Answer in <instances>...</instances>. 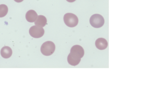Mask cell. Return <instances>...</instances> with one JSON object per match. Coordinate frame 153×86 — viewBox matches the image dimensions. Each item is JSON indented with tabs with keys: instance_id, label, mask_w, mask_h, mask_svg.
I'll return each mask as SVG.
<instances>
[{
	"instance_id": "obj_9",
	"label": "cell",
	"mask_w": 153,
	"mask_h": 86,
	"mask_svg": "<svg viewBox=\"0 0 153 86\" xmlns=\"http://www.w3.org/2000/svg\"><path fill=\"white\" fill-rule=\"evenodd\" d=\"M47 22V20L45 17L40 15L38 16L34 24L36 25L43 27L46 25Z\"/></svg>"
},
{
	"instance_id": "obj_1",
	"label": "cell",
	"mask_w": 153,
	"mask_h": 86,
	"mask_svg": "<svg viewBox=\"0 0 153 86\" xmlns=\"http://www.w3.org/2000/svg\"><path fill=\"white\" fill-rule=\"evenodd\" d=\"M84 54V51L82 46L78 45L73 46L71 48L70 53L68 56V63L73 66L78 65Z\"/></svg>"
},
{
	"instance_id": "obj_4",
	"label": "cell",
	"mask_w": 153,
	"mask_h": 86,
	"mask_svg": "<svg viewBox=\"0 0 153 86\" xmlns=\"http://www.w3.org/2000/svg\"><path fill=\"white\" fill-rule=\"evenodd\" d=\"M89 22L91 25L93 27L99 28L103 26L105 20L102 15L98 14H95L91 16Z\"/></svg>"
},
{
	"instance_id": "obj_2",
	"label": "cell",
	"mask_w": 153,
	"mask_h": 86,
	"mask_svg": "<svg viewBox=\"0 0 153 86\" xmlns=\"http://www.w3.org/2000/svg\"><path fill=\"white\" fill-rule=\"evenodd\" d=\"M55 45L53 42L48 41L44 43L42 45L40 50L44 55L49 56L52 55L54 52Z\"/></svg>"
},
{
	"instance_id": "obj_10",
	"label": "cell",
	"mask_w": 153,
	"mask_h": 86,
	"mask_svg": "<svg viewBox=\"0 0 153 86\" xmlns=\"http://www.w3.org/2000/svg\"><path fill=\"white\" fill-rule=\"evenodd\" d=\"M8 8L7 6L4 4L0 5V18L5 16L7 14Z\"/></svg>"
},
{
	"instance_id": "obj_8",
	"label": "cell",
	"mask_w": 153,
	"mask_h": 86,
	"mask_svg": "<svg viewBox=\"0 0 153 86\" xmlns=\"http://www.w3.org/2000/svg\"><path fill=\"white\" fill-rule=\"evenodd\" d=\"M0 53L1 56L5 59L10 58L12 54L11 49L9 47L5 46L3 47L1 49Z\"/></svg>"
},
{
	"instance_id": "obj_3",
	"label": "cell",
	"mask_w": 153,
	"mask_h": 86,
	"mask_svg": "<svg viewBox=\"0 0 153 86\" xmlns=\"http://www.w3.org/2000/svg\"><path fill=\"white\" fill-rule=\"evenodd\" d=\"M63 20L65 24L71 27L76 26L78 23V19L77 16L71 13H67L65 14L64 16Z\"/></svg>"
},
{
	"instance_id": "obj_7",
	"label": "cell",
	"mask_w": 153,
	"mask_h": 86,
	"mask_svg": "<svg viewBox=\"0 0 153 86\" xmlns=\"http://www.w3.org/2000/svg\"><path fill=\"white\" fill-rule=\"evenodd\" d=\"M38 15L36 12L33 10H28L26 13L25 18L26 20L29 22H33L36 20Z\"/></svg>"
},
{
	"instance_id": "obj_11",
	"label": "cell",
	"mask_w": 153,
	"mask_h": 86,
	"mask_svg": "<svg viewBox=\"0 0 153 86\" xmlns=\"http://www.w3.org/2000/svg\"><path fill=\"white\" fill-rule=\"evenodd\" d=\"M16 2L19 3L22 1L24 0H14Z\"/></svg>"
},
{
	"instance_id": "obj_5",
	"label": "cell",
	"mask_w": 153,
	"mask_h": 86,
	"mask_svg": "<svg viewBox=\"0 0 153 86\" xmlns=\"http://www.w3.org/2000/svg\"><path fill=\"white\" fill-rule=\"evenodd\" d=\"M44 33L45 31L42 27L37 25L32 26L29 30L30 35L35 38L42 37L44 35Z\"/></svg>"
},
{
	"instance_id": "obj_12",
	"label": "cell",
	"mask_w": 153,
	"mask_h": 86,
	"mask_svg": "<svg viewBox=\"0 0 153 86\" xmlns=\"http://www.w3.org/2000/svg\"><path fill=\"white\" fill-rule=\"evenodd\" d=\"M67 1L69 2H73L75 1L76 0H66Z\"/></svg>"
},
{
	"instance_id": "obj_6",
	"label": "cell",
	"mask_w": 153,
	"mask_h": 86,
	"mask_svg": "<svg viewBox=\"0 0 153 86\" xmlns=\"http://www.w3.org/2000/svg\"><path fill=\"white\" fill-rule=\"evenodd\" d=\"M96 47L101 50L106 49L108 46V43L105 39L100 38L97 39L95 42Z\"/></svg>"
}]
</instances>
